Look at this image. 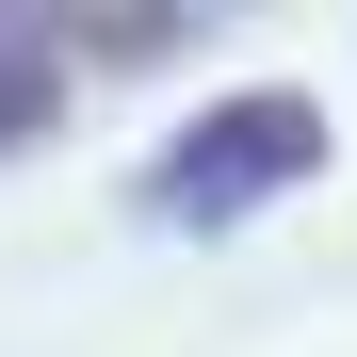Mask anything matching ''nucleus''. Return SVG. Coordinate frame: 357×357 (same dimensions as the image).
Segmentation results:
<instances>
[{"instance_id":"1","label":"nucleus","mask_w":357,"mask_h":357,"mask_svg":"<svg viewBox=\"0 0 357 357\" xmlns=\"http://www.w3.org/2000/svg\"><path fill=\"white\" fill-rule=\"evenodd\" d=\"M17 130H33V49L0 33V146H17Z\"/></svg>"}]
</instances>
